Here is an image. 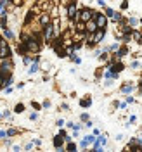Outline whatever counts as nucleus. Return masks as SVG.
Returning a JSON list of instances; mask_svg holds the SVG:
<instances>
[{"label": "nucleus", "mask_w": 142, "mask_h": 152, "mask_svg": "<svg viewBox=\"0 0 142 152\" xmlns=\"http://www.w3.org/2000/svg\"><path fill=\"white\" fill-rule=\"evenodd\" d=\"M95 12L90 9H83L78 12V16H76V21H83V23H87V21H90V19H94Z\"/></svg>", "instance_id": "f257e3e1"}, {"label": "nucleus", "mask_w": 142, "mask_h": 152, "mask_svg": "<svg viewBox=\"0 0 142 152\" xmlns=\"http://www.w3.org/2000/svg\"><path fill=\"white\" fill-rule=\"evenodd\" d=\"M26 47H28V52H38V50H40V47H42V43L31 37L28 42H26Z\"/></svg>", "instance_id": "f03ea898"}, {"label": "nucleus", "mask_w": 142, "mask_h": 152, "mask_svg": "<svg viewBox=\"0 0 142 152\" xmlns=\"http://www.w3.org/2000/svg\"><path fill=\"white\" fill-rule=\"evenodd\" d=\"M5 57H10V48L5 43V40H0V59H5Z\"/></svg>", "instance_id": "7ed1b4c3"}, {"label": "nucleus", "mask_w": 142, "mask_h": 152, "mask_svg": "<svg viewBox=\"0 0 142 152\" xmlns=\"http://www.w3.org/2000/svg\"><path fill=\"white\" fill-rule=\"evenodd\" d=\"M76 16H78V12H76V5H75V2H71V4L68 5V18L71 19V21H76Z\"/></svg>", "instance_id": "20e7f679"}, {"label": "nucleus", "mask_w": 142, "mask_h": 152, "mask_svg": "<svg viewBox=\"0 0 142 152\" xmlns=\"http://www.w3.org/2000/svg\"><path fill=\"white\" fill-rule=\"evenodd\" d=\"M52 31H54V26H52V24H50V23H49V24H45V26H43V40H50V37H52Z\"/></svg>", "instance_id": "39448f33"}, {"label": "nucleus", "mask_w": 142, "mask_h": 152, "mask_svg": "<svg viewBox=\"0 0 142 152\" xmlns=\"http://www.w3.org/2000/svg\"><path fill=\"white\" fill-rule=\"evenodd\" d=\"M94 19H95V23H97V26H99V28H102V29L106 28V16H102V14H97V12H95Z\"/></svg>", "instance_id": "423d86ee"}, {"label": "nucleus", "mask_w": 142, "mask_h": 152, "mask_svg": "<svg viewBox=\"0 0 142 152\" xmlns=\"http://www.w3.org/2000/svg\"><path fill=\"white\" fill-rule=\"evenodd\" d=\"M85 24H87V33H95V31L99 29L97 23H95V21H92V19H90V21H87Z\"/></svg>", "instance_id": "0eeeda50"}, {"label": "nucleus", "mask_w": 142, "mask_h": 152, "mask_svg": "<svg viewBox=\"0 0 142 152\" xmlns=\"http://www.w3.org/2000/svg\"><path fill=\"white\" fill-rule=\"evenodd\" d=\"M102 38H104V29L99 28V29H97V31L94 33V40H95V42H101Z\"/></svg>", "instance_id": "6e6552de"}, {"label": "nucleus", "mask_w": 142, "mask_h": 152, "mask_svg": "<svg viewBox=\"0 0 142 152\" xmlns=\"http://www.w3.org/2000/svg\"><path fill=\"white\" fill-rule=\"evenodd\" d=\"M49 23H50V16H49V14H43V16L40 18V24L45 26V24H49Z\"/></svg>", "instance_id": "1a4fd4ad"}, {"label": "nucleus", "mask_w": 142, "mask_h": 152, "mask_svg": "<svg viewBox=\"0 0 142 152\" xmlns=\"http://www.w3.org/2000/svg\"><path fill=\"white\" fill-rule=\"evenodd\" d=\"M33 16H35V14H33V10H31V12H28V16H26V21H24V24H29V23H31V19H33Z\"/></svg>", "instance_id": "9d476101"}, {"label": "nucleus", "mask_w": 142, "mask_h": 152, "mask_svg": "<svg viewBox=\"0 0 142 152\" xmlns=\"http://www.w3.org/2000/svg\"><path fill=\"white\" fill-rule=\"evenodd\" d=\"M23 109H24V105H21V104L16 105V113H23Z\"/></svg>", "instance_id": "9b49d317"}, {"label": "nucleus", "mask_w": 142, "mask_h": 152, "mask_svg": "<svg viewBox=\"0 0 142 152\" xmlns=\"http://www.w3.org/2000/svg\"><path fill=\"white\" fill-rule=\"evenodd\" d=\"M133 37L137 38V42H141V33H139V31H135V33H133Z\"/></svg>", "instance_id": "f8f14e48"}, {"label": "nucleus", "mask_w": 142, "mask_h": 152, "mask_svg": "<svg viewBox=\"0 0 142 152\" xmlns=\"http://www.w3.org/2000/svg\"><path fill=\"white\" fill-rule=\"evenodd\" d=\"M121 69H123L121 64H116V66H114V71H121Z\"/></svg>", "instance_id": "ddd939ff"}, {"label": "nucleus", "mask_w": 142, "mask_h": 152, "mask_svg": "<svg viewBox=\"0 0 142 152\" xmlns=\"http://www.w3.org/2000/svg\"><path fill=\"white\" fill-rule=\"evenodd\" d=\"M23 4V0H14V5H21Z\"/></svg>", "instance_id": "4468645a"}]
</instances>
